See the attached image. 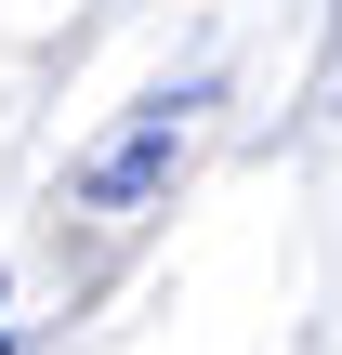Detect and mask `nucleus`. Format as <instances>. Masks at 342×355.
Returning <instances> with one entry per match:
<instances>
[{
  "instance_id": "f257e3e1",
  "label": "nucleus",
  "mask_w": 342,
  "mask_h": 355,
  "mask_svg": "<svg viewBox=\"0 0 342 355\" xmlns=\"http://www.w3.org/2000/svg\"><path fill=\"white\" fill-rule=\"evenodd\" d=\"M198 105H211L198 79H185V92H145V105L66 171V198H79V211H158V198L185 184V158H198Z\"/></svg>"
},
{
  "instance_id": "f03ea898",
  "label": "nucleus",
  "mask_w": 342,
  "mask_h": 355,
  "mask_svg": "<svg viewBox=\"0 0 342 355\" xmlns=\"http://www.w3.org/2000/svg\"><path fill=\"white\" fill-rule=\"evenodd\" d=\"M0 355H13V290H0Z\"/></svg>"
}]
</instances>
